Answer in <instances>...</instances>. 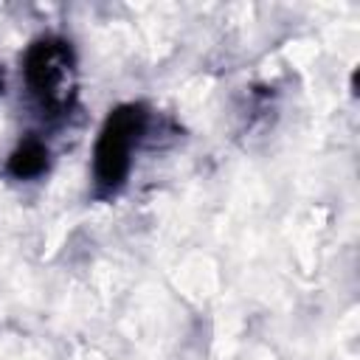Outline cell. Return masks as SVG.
Instances as JSON below:
<instances>
[{
	"mask_svg": "<svg viewBox=\"0 0 360 360\" xmlns=\"http://www.w3.org/2000/svg\"><path fill=\"white\" fill-rule=\"evenodd\" d=\"M146 132V107L143 104H121L110 110L93 149V180L96 191L110 197L115 194L132 169V149Z\"/></svg>",
	"mask_w": 360,
	"mask_h": 360,
	"instance_id": "1",
	"label": "cell"
},
{
	"mask_svg": "<svg viewBox=\"0 0 360 360\" xmlns=\"http://www.w3.org/2000/svg\"><path fill=\"white\" fill-rule=\"evenodd\" d=\"M73 48L62 37H39L31 42L22 59V73L28 90L37 96L39 107L48 112H65L70 107V76H73Z\"/></svg>",
	"mask_w": 360,
	"mask_h": 360,
	"instance_id": "2",
	"label": "cell"
},
{
	"mask_svg": "<svg viewBox=\"0 0 360 360\" xmlns=\"http://www.w3.org/2000/svg\"><path fill=\"white\" fill-rule=\"evenodd\" d=\"M48 169V146L37 138H25L8 158L6 172L17 180H34Z\"/></svg>",
	"mask_w": 360,
	"mask_h": 360,
	"instance_id": "3",
	"label": "cell"
},
{
	"mask_svg": "<svg viewBox=\"0 0 360 360\" xmlns=\"http://www.w3.org/2000/svg\"><path fill=\"white\" fill-rule=\"evenodd\" d=\"M3 90H6V73H3V65H0V96H3Z\"/></svg>",
	"mask_w": 360,
	"mask_h": 360,
	"instance_id": "4",
	"label": "cell"
}]
</instances>
